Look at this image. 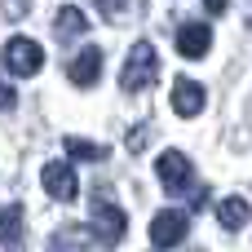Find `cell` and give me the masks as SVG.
Instances as JSON below:
<instances>
[{
    "label": "cell",
    "mask_w": 252,
    "mask_h": 252,
    "mask_svg": "<svg viewBox=\"0 0 252 252\" xmlns=\"http://www.w3.org/2000/svg\"><path fill=\"white\" fill-rule=\"evenodd\" d=\"M66 155L71 159H106V146L102 142H84V137H66Z\"/></svg>",
    "instance_id": "14"
},
{
    "label": "cell",
    "mask_w": 252,
    "mask_h": 252,
    "mask_svg": "<svg viewBox=\"0 0 252 252\" xmlns=\"http://www.w3.org/2000/svg\"><path fill=\"white\" fill-rule=\"evenodd\" d=\"M89 4H93L106 22H120V18H124V9H128V0H89Z\"/></svg>",
    "instance_id": "15"
},
{
    "label": "cell",
    "mask_w": 252,
    "mask_h": 252,
    "mask_svg": "<svg viewBox=\"0 0 252 252\" xmlns=\"http://www.w3.org/2000/svg\"><path fill=\"white\" fill-rule=\"evenodd\" d=\"M204 9H208V13H213V18H221V13H226V9H230V0H204Z\"/></svg>",
    "instance_id": "20"
},
{
    "label": "cell",
    "mask_w": 252,
    "mask_h": 252,
    "mask_svg": "<svg viewBox=\"0 0 252 252\" xmlns=\"http://www.w3.org/2000/svg\"><path fill=\"white\" fill-rule=\"evenodd\" d=\"M4 66H9L13 75H35V71L44 66V49H40L35 40H27V35H13V40L4 44Z\"/></svg>",
    "instance_id": "5"
},
{
    "label": "cell",
    "mask_w": 252,
    "mask_h": 252,
    "mask_svg": "<svg viewBox=\"0 0 252 252\" xmlns=\"http://www.w3.org/2000/svg\"><path fill=\"white\" fill-rule=\"evenodd\" d=\"M217 221L226 226V230H244L252 221V204L244 199V195H226L221 204H217Z\"/></svg>",
    "instance_id": "10"
},
{
    "label": "cell",
    "mask_w": 252,
    "mask_h": 252,
    "mask_svg": "<svg viewBox=\"0 0 252 252\" xmlns=\"http://www.w3.org/2000/svg\"><path fill=\"white\" fill-rule=\"evenodd\" d=\"M208 199H213V190H208V186H199V190H195V213H204V208H208Z\"/></svg>",
    "instance_id": "19"
},
{
    "label": "cell",
    "mask_w": 252,
    "mask_h": 252,
    "mask_svg": "<svg viewBox=\"0 0 252 252\" xmlns=\"http://www.w3.org/2000/svg\"><path fill=\"white\" fill-rule=\"evenodd\" d=\"M146 142H151V128H133V133H128V151H133V155H137Z\"/></svg>",
    "instance_id": "17"
},
{
    "label": "cell",
    "mask_w": 252,
    "mask_h": 252,
    "mask_svg": "<svg viewBox=\"0 0 252 252\" xmlns=\"http://www.w3.org/2000/svg\"><path fill=\"white\" fill-rule=\"evenodd\" d=\"M40 182H44V190H49V195H53L58 204H71V199L80 195V182H75V168H71V164H62V159L44 164Z\"/></svg>",
    "instance_id": "6"
},
{
    "label": "cell",
    "mask_w": 252,
    "mask_h": 252,
    "mask_svg": "<svg viewBox=\"0 0 252 252\" xmlns=\"http://www.w3.org/2000/svg\"><path fill=\"white\" fill-rule=\"evenodd\" d=\"M0 9H4V18H22L31 9V0H0Z\"/></svg>",
    "instance_id": "16"
},
{
    "label": "cell",
    "mask_w": 252,
    "mask_h": 252,
    "mask_svg": "<svg viewBox=\"0 0 252 252\" xmlns=\"http://www.w3.org/2000/svg\"><path fill=\"white\" fill-rule=\"evenodd\" d=\"M186 230H190V217H186L182 208H164V213L151 217V244H155V248H177V244H186Z\"/></svg>",
    "instance_id": "4"
},
{
    "label": "cell",
    "mask_w": 252,
    "mask_h": 252,
    "mask_svg": "<svg viewBox=\"0 0 252 252\" xmlns=\"http://www.w3.org/2000/svg\"><path fill=\"white\" fill-rule=\"evenodd\" d=\"M213 49V27L204 22H182L177 27V53L182 58H204Z\"/></svg>",
    "instance_id": "8"
},
{
    "label": "cell",
    "mask_w": 252,
    "mask_h": 252,
    "mask_svg": "<svg viewBox=\"0 0 252 252\" xmlns=\"http://www.w3.org/2000/svg\"><path fill=\"white\" fill-rule=\"evenodd\" d=\"M0 244L4 252H22V208L18 204L0 208Z\"/></svg>",
    "instance_id": "12"
},
{
    "label": "cell",
    "mask_w": 252,
    "mask_h": 252,
    "mask_svg": "<svg viewBox=\"0 0 252 252\" xmlns=\"http://www.w3.org/2000/svg\"><path fill=\"white\" fill-rule=\"evenodd\" d=\"M93 230H84V226H66V230H58L53 235V244H49V252H89L93 248Z\"/></svg>",
    "instance_id": "13"
},
{
    "label": "cell",
    "mask_w": 252,
    "mask_h": 252,
    "mask_svg": "<svg viewBox=\"0 0 252 252\" xmlns=\"http://www.w3.org/2000/svg\"><path fill=\"white\" fill-rule=\"evenodd\" d=\"M173 111L182 115V120H195L199 111H204V84H195V80H173Z\"/></svg>",
    "instance_id": "9"
},
{
    "label": "cell",
    "mask_w": 252,
    "mask_h": 252,
    "mask_svg": "<svg viewBox=\"0 0 252 252\" xmlns=\"http://www.w3.org/2000/svg\"><path fill=\"white\" fill-rule=\"evenodd\" d=\"M89 31V18H84V9H75V4H62L58 9V18H53V35L58 40H80Z\"/></svg>",
    "instance_id": "11"
},
{
    "label": "cell",
    "mask_w": 252,
    "mask_h": 252,
    "mask_svg": "<svg viewBox=\"0 0 252 252\" xmlns=\"http://www.w3.org/2000/svg\"><path fill=\"white\" fill-rule=\"evenodd\" d=\"M155 75H159L155 44H151V40H137L133 53H128V62H124V71H120V89H124V93H142V89L155 84Z\"/></svg>",
    "instance_id": "1"
},
{
    "label": "cell",
    "mask_w": 252,
    "mask_h": 252,
    "mask_svg": "<svg viewBox=\"0 0 252 252\" xmlns=\"http://www.w3.org/2000/svg\"><path fill=\"white\" fill-rule=\"evenodd\" d=\"M124 230H128V217H124V208L102 190V195H93V235L106 244V248H115L120 239H124Z\"/></svg>",
    "instance_id": "2"
},
{
    "label": "cell",
    "mask_w": 252,
    "mask_h": 252,
    "mask_svg": "<svg viewBox=\"0 0 252 252\" xmlns=\"http://www.w3.org/2000/svg\"><path fill=\"white\" fill-rule=\"evenodd\" d=\"M13 106H18V93L9 84H0V111H13Z\"/></svg>",
    "instance_id": "18"
},
{
    "label": "cell",
    "mask_w": 252,
    "mask_h": 252,
    "mask_svg": "<svg viewBox=\"0 0 252 252\" xmlns=\"http://www.w3.org/2000/svg\"><path fill=\"white\" fill-rule=\"evenodd\" d=\"M66 80H71L75 89H89V84H97V80H102V49H97V44L80 49V53L66 62Z\"/></svg>",
    "instance_id": "7"
},
{
    "label": "cell",
    "mask_w": 252,
    "mask_h": 252,
    "mask_svg": "<svg viewBox=\"0 0 252 252\" xmlns=\"http://www.w3.org/2000/svg\"><path fill=\"white\" fill-rule=\"evenodd\" d=\"M155 173H159V182H164V190H168V195L199 190V186H195V173H190V159H186L182 151H164V155H159V164H155Z\"/></svg>",
    "instance_id": "3"
}]
</instances>
